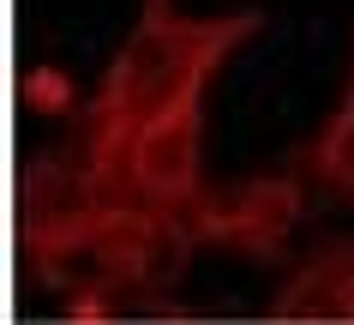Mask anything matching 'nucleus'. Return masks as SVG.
Returning a JSON list of instances; mask_svg holds the SVG:
<instances>
[{"instance_id":"nucleus-1","label":"nucleus","mask_w":354,"mask_h":325,"mask_svg":"<svg viewBox=\"0 0 354 325\" xmlns=\"http://www.w3.org/2000/svg\"><path fill=\"white\" fill-rule=\"evenodd\" d=\"M288 223H295V193L288 187H246L210 211V235H223L234 247H259V253L277 247L288 235Z\"/></svg>"},{"instance_id":"nucleus-2","label":"nucleus","mask_w":354,"mask_h":325,"mask_svg":"<svg viewBox=\"0 0 354 325\" xmlns=\"http://www.w3.org/2000/svg\"><path fill=\"white\" fill-rule=\"evenodd\" d=\"M30 96H37L42 109H60V103H66V85H60V73H37V78H30Z\"/></svg>"}]
</instances>
